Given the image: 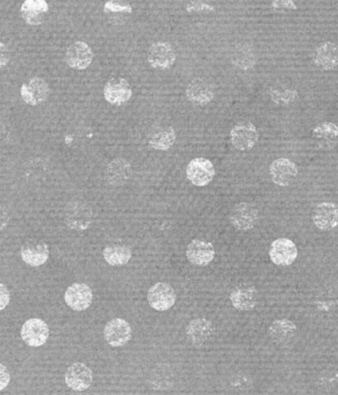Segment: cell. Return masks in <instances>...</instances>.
Wrapping results in <instances>:
<instances>
[{
  "label": "cell",
  "mask_w": 338,
  "mask_h": 395,
  "mask_svg": "<svg viewBox=\"0 0 338 395\" xmlns=\"http://www.w3.org/2000/svg\"><path fill=\"white\" fill-rule=\"evenodd\" d=\"M49 254H50V251H49L48 244L40 241V239H28L22 246V259L29 265H42L48 261Z\"/></svg>",
  "instance_id": "5bb4252c"
},
{
  "label": "cell",
  "mask_w": 338,
  "mask_h": 395,
  "mask_svg": "<svg viewBox=\"0 0 338 395\" xmlns=\"http://www.w3.org/2000/svg\"><path fill=\"white\" fill-rule=\"evenodd\" d=\"M187 100L196 105H206L214 98V90L211 83L197 78L189 84L186 90Z\"/></svg>",
  "instance_id": "ac0fdd59"
},
{
  "label": "cell",
  "mask_w": 338,
  "mask_h": 395,
  "mask_svg": "<svg viewBox=\"0 0 338 395\" xmlns=\"http://www.w3.org/2000/svg\"><path fill=\"white\" fill-rule=\"evenodd\" d=\"M297 96V91L287 90L284 93H280L278 91H271V98H272L274 103H278V105H289V103L293 102Z\"/></svg>",
  "instance_id": "4dcf8cb0"
},
{
  "label": "cell",
  "mask_w": 338,
  "mask_h": 395,
  "mask_svg": "<svg viewBox=\"0 0 338 395\" xmlns=\"http://www.w3.org/2000/svg\"><path fill=\"white\" fill-rule=\"evenodd\" d=\"M11 301V293L4 284L0 283V311L6 308Z\"/></svg>",
  "instance_id": "e575fe53"
},
{
  "label": "cell",
  "mask_w": 338,
  "mask_h": 395,
  "mask_svg": "<svg viewBox=\"0 0 338 395\" xmlns=\"http://www.w3.org/2000/svg\"><path fill=\"white\" fill-rule=\"evenodd\" d=\"M9 221H11V214H9L8 210L0 205V231L6 228Z\"/></svg>",
  "instance_id": "8d00e7d4"
},
{
  "label": "cell",
  "mask_w": 338,
  "mask_h": 395,
  "mask_svg": "<svg viewBox=\"0 0 338 395\" xmlns=\"http://www.w3.org/2000/svg\"><path fill=\"white\" fill-rule=\"evenodd\" d=\"M216 175L214 165L206 158H196L187 167V177L192 184L197 187L209 185Z\"/></svg>",
  "instance_id": "7a4b0ae2"
},
{
  "label": "cell",
  "mask_w": 338,
  "mask_h": 395,
  "mask_svg": "<svg viewBox=\"0 0 338 395\" xmlns=\"http://www.w3.org/2000/svg\"><path fill=\"white\" fill-rule=\"evenodd\" d=\"M313 62L318 68L322 69V70H334L338 62L337 44L332 43V42L320 44L313 54Z\"/></svg>",
  "instance_id": "7402d4cb"
},
{
  "label": "cell",
  "mask_w": 338,
  "mask_h": 395,
  "mask_svg": "<svg viewBox=\"0 0 338 395\" xmlns=\"http://www.w3.org/2000/svg\"><path fill=\"white\" fill-rule=\"evenodd\" d=\"M65 59L71 68L85 70L93 62V50L85 42H75L66 49Z\"/></svg>",
  "instance_id": "7c38bea8"
},
{
  "label": "cell",
  "mask_w": 338,
  "mask_h": 395,
  "mask_svg": "<svg viewBox=\"0 0 338 395\" xmlns=\"http://www.w3.org/2000/svg\"><path fill=\"white\" fill-rule=\"evenodd\" d=\"M176 61V53L169 43L159 42L153 44L148 52V62L154 69L166 70L171 68Z\"/></svg>",
  "instance_id": "8fae6325"
},
{
  "label": "cell",
  "mask_w": 338,
  "mask_h": 395,
  "mask_svg": "<svg viewBox=\"0 0 338 395\" xmlns=\"http://www.w3.org/2000/svg\"><path fill=\"white\" fill-rule=\"evenodd\" d=\"M186 8L187 11L190 12V13H194V12H197V13H202V12L214 11V7L209 6V4H204V2L201 1L190 2V4H187Z\"/></svg>",
  "instance_id": "d6a6232c"
},
{
  "label": "cell",
  "mask_w": 338,
  "mask_h": 395,
  "mask_svg": "<svg viewBox=\"0 0 338 395\" xmlns=\"http://www.w3.org/2000/svg\"><path fill=\"white\" fill-rule=\"evenodd\" d=\"M48 11L45 0H26L21 6V16L30 25H41Z\"/></svg>",
  "instance_id": "603a6c76"
},
{
  "label": "cell",
  "mask_w": 338,
  "mask_h": 395,
  "mask_svg": "<svg viewBox=\"0 0 338 395\" xmlns=\"http://www.w3.org/2000/svg\"><path fill=\"white\" fill-rule=\"evenodd\" d=\"M269 256L277 265L288 266L297 259L298 248L291 239H278L271 244Z\"/></svg>",
  "instance_id": "ba28073f"
},
{
  "label": "cell",
  "mask_w": 338,
  "mask_h": 395,
  "mask_svg": "<svg viewBox=\"0 0 338 395\" xmlns=\"http://www.w3.org/2000/svg\"><path fill=\"white\" fill-rule=\"evenodd\" d=\"M65 301L73 310H86L93 302V291L86 284L74 283L66 289Z\"/></svg>",
  "instance_id": "4fadbf2b"
},
{
  "label": "cell",
  "mask_w": 338,
  "mask_h": 395,
  "mask_svg": "<svg viewBox=\"0 0 338 395\" xmlns=\"http://www.w3.org/2000/svg\"><path fill=\"white\" fill-rule=\"evenodd\" d=\"M313 137L317 138L318 140H322L325 145L330 147V143L333 145L337 142L338 137V128L334 123L323 122L318 125L317 127L313 130ZM332 148V147H330Z\"/></svg>",
  "instance_id": "f1b7e54d"
},
{
  "label": "cell",
  "mask_w": 338,
  "mask_h": 395,
  "mask_svg": "<svg viewBox=\"0 0 338 395\" xmlns=\"http://www.w3.org/2000/svg\"><path fill=\"white\" fill-rule=\"evenodd\" d=\"M214 256H216V251H214V246L202 239H194L187 246V258L194 265H209L214 261Z\"/></svg>",
  "instance_id": "e0dca14e"
},
{
  "label": "cell",
  "mask_w": 338,
  "mask_h": 395,
  "mask_svg": "<svg viewBox=\"0 0 338 395\" xmlns=\"http://www.w3.org/2000/svg\"><path fill=\"white\" fill-rule=\"evenodd\" d=\"M147 299L153 309L167 311L175 305L176 292L170 284L159 282L149 289Z\"/></svg>",
  "instance_id": "3957f363"
},
{
  "label": "cell",
  "mask_w": 338,
  "mask_h": 395,
  "mask_svg": "<svg viewBox=\"0 0 338 395\" xmlns=\"http://www.w3.org/2000/svg\"><path fill=\"white\" fill-rule=\"evenodd\" d=\"M65 382L71 389L75 391H85L90 389L93 382V372L88 365L75 362L66 370Z\"/></svg>",
  "instance_id": "30bf717a"
},
{
  "label": "cell",
  "mask_w": 338,
  "mask_h": 395,
  "mask_svg": "<svg viewBox=\"0 0 338 395\" xmlns=\"http://www.w3.org/2000/svg\"><path fill=\"white\" fill-rule=\"evenodd\" d=\"M65 222L69 228L85 231L93 223V210L81 200H74L66 205Z\"/></svg>",
  "instance_id": "6da1fadb"
},
{
  "label": "cell",
  "mask_w": 338,
  "mask_h": 395,
  "mask_svg": "<svg viewBox=\"0 0 338 395\" xmlns=\"http://www.w3.org/2000/svg\"><path fill=\"white\" fill-rule=\"evenodd\" d=\"M11 60V55H9L8 49L6 44L0 42V69L4 68Z\"/></svg>",
  "instance_id": "d590c367"
},
{
  "label": "cell",
  "mask_w": 338,
  "mask_h": 395,
  "mask_svg": "<svg viewBox=\"0 0 338 395\" xmlns=\"http://www.w3.org/2000/svg\"><path fill=\"white\" fill-rule=\"evenodd\" d=\"M176 142V132L171 127H158L149 138V145L153 149L166 151Z\"/></svg>",
  "instance_id": "484cf974"
},
{
  "label": "cell",
  "mask_w": 338,
  "mask_h": 395,
  "mask_svg": "<svg viewBox=\"0 0 338 395\" xmlns=\"http://www.w3.org/2000/svg\"><path fill=\"white\" fill-rule=\"evenodd\" d=\"M103 258L110 265H124L132 259V251L127 246L112 244V246H106L103 251Z\"/></svg>",
  "instance_id": "4316f807"
},
{
  "label": "cell",
  "mask_w": 338,
  "mask_h": 395,
  "mask_svg": "<svg viewBox=\"0 0 338 395\" xmlns=\"http://www.w3.org/2000/svg\"><path fill=\"white\" fill-rule=\"evenodd\" d=\"M231 223L238 231H247L256 226L259 219L258 210L249 203H239L231 210Z\"/></svg>",
  "instance_id": "277c9868"
},
{
  "label": "cell",
  "mask_w": 338,
  "mask_h": 395,
  "mask_svg": "<svg viewBox=\"0 0 338 395\" xmlns=\"http://www.w3.org/2000/svg\"><path fill=\"white\" fill-rule=\"evenodd\" d=\"M103 96L106 102L115 105H122L132 98V88L125 79L112 78L105 84Z\"/></svg>",
  "instance_id": "9c48e42d"
},
{
  "label": "cell",
  "mask_w": 338,
  "mask_h": 395,
  "mask_svg": "<svg viewBox=\"0 0 338 395\" xmlns=\"http://www.w3.org/2000/svg\"><path fill=\"white\" fill-rule=\"evenodd\" d=\"M296 333H297V326L288 319L274 321L269 327V335H270L271 339L280 345H286L292 342Z\"/></svg>",
  "instance_id": "d4e9b609"
},
{
  "label": "cell",
  "mask_w": 338,
  "mask_h": 395,
  "mask_svg": "<svg viewBox=\"0 0 338 395\" xmlns=\"http://www.w3.org/2000/svg\"><path fill=\"white\" fill-rule=\"evenodd\" d=\"M103 335L106 342L112 347H122L132 340V329L127 321L115 318L105 325Z\"/></svg>",
  "instance_id": "5b68a950"
},
{
  "label": "cell",
  "mask_w": 338,
  "mask_h": 395,
  "mask_svg": "<svg viewBox=\"0 0 338 395\" xmlns=\"http://www.w3.org/2000/svg\"><path fill=\"white\" fill-rule=\"evenodd\" d=\"M152 387L156 390H166L174 384V374L168 365H159L152 372Z\"/></svg>",
  "instance_id": "83f0119b"
},
{
  "label": "cell",
  "mask_w": 338,
  "mask_h": 395,
  "mask_svg": "<svg viewBox=\"0 0 338 395\" xmlns=\"http://www.w3.org/2000/svg\"><path fill=\"white\" fill-rule=\"evenodd\" d=\"M231 139L236 149L247 151L255 147L259 139V133L252 123H238L231 130Z\"/></svg>",
  "instance_id": "52a82bcc"
},
{
  "label": "cell",
  "mask_w": 338,
  "mask_h": 395,
  "mask_svg": "<svg viewBox=\"0 0 338 395\" xmlns=\"http://www.w3.org/2000/svg\"><path fill=\"white\" fill-rule=\"evenodd\" d=\"M186 334L187 339L196 347L206 344L214 334V324L204 318H197L191 321L187 326Z\"/></svg>",
  "instance_id": "d6986e66"
},
{
  "label": "cell",
  "mask_w": 338,
  "mask_h": 395,
  "mask_svg": "<svg viewBox=\"0 0 338 395\" xmlns=\"http://www.w3.org/2000/svg\"><path fill=\"white\" fill-rule=\"evenodd\" d=\"M273 8L275 9H297V6L291 0H284V1H273Z\"/></svg>",
  "instance_id": "74e56055"
},
{
  "label": "cell",
  "mask_w": 338,
  "mask_h": 395,
  "mask_svg": "<svg viewBox=\"0 0 338 395\" xmlns=\"http://www.w3.org/2000/svg\"><path fill=\"white\" fill-rule=\"evenodd\" d=\"M105 12L106 14H132V7L120 1H107L105 6Z\"/></svg>",
  "instance_id": "1f68e13d"
},
{
  "label": "cell",
  "mask_w": 338,
  "mask_h": 395,
  "mask_svg": "<svg viewBox=\"0 0 338 395\" xmlns=\"http://www.w3.org/2000/svg\"><path fill=\"white\" fill-rule=\"evenodd\" d=\"M7 142V134L4 133V130L0 127V147H2V143Z\"/></svg>",
  "instance_id": "f35d334b"
},
{
  "label": "cell",
  "mask_w": 338,
  "mask_h": 395,
  "mask_svg": "<svg viewBox=\"0 0 338 395\" xmlns=\"http://www.w3.org/2000/svg\"><path fill=\"white\" fill-rule=\"evenodd\" d=\"M49 335L48 325L38 318L27 320L21 330L22 340L30 347H41L48 340Z\"/></svg>",
  "instance_id": "8992f818"
},
{
  "label": "cell",
  "mask_w": 338,
  "mask_h": 395,
  "mask_svg": "<svg viewBox=\"0 0 338 395\" xmlns=\"http://www.w3.org/2000/svg\"><path fill=\"white\" fill-rule=\"evenodd\" d=\"M233 57L234 65L239 67V68H243L244 70L252 68L254 64H255V55H254L252 49L248 46L239 47V48L236 49Z\"/></svg>",
  "instance_id": "f546056e"
},
{
  "label": "cell",
  "mask_w": 338,
  "mask_h": 395,
  "mask_svg": "<svg viewBox=\"0 0 338 395\" xmlns=\"http://www.w3.org/2000/svg\"><path fill=\"white\" fill-rule=\"evenodd\" d=\"M49 86L41 78H32L21 86V96L30 105H38L48 98Z\"/></svg>",
  "instance_id": "2e32d148"
},
{
  "label": "cell",
  "mask_w": 338,
  "mask_h": 395,
  "mask_svg": "<svg viewBox=\"0 0 338 395\" xmlns=\"http://www.w3.org/2000/svg\"><path fill=\"white\" fill-rule=\"evenodd\" d=\"M11 379V374L6 365L0 364V391L8 387Z\"/></svg>",
  "instance_id": "836d02e7"
},
{
  "label": "cell",
  "mask_w": 338,
  "mask_h": 395,
  "mask_svg": "<svg viewBox=\"0 0 338 395\" xmlns=\"http://www.w3.org/2000/svg\"><path fill=\"white\" fill-rule=\"evenodd\" d=\"M233 307L239 311H251L258 302L257 289L251 285H240L231 294Z\"/></svg>",
  "instance_id": "44dd1931"
},
{
  "label": "cell",
  "mask_w": 338,
  "mask_h": 395,
  "mask_svg": "<svg viewBox=\"0 0 338 395\" xmlns=\"http://www.w3.org/2000/svg\"><path fill=\"white\" fill-rule=\"evenodd\" d=\"M132 174L130 163L122 158L112 160L106 168L105 176L110 184L113 186H120L129 180Z\"/></svg>",
  "instance_id": "cb8c5ba5"
},
{
  "label": "cell",
  "mask_w": 338,
  "mask_h": 395,
  "mask_svg": "<svg viewBox=\"0 0 338 395\" xmlns=\"http://www.w3.org/2000/svg\"><path fill=\"white\" fill-rule=\"evenodd\" d=\"M338 211L337 205L325 202L318 204L313 211V223L322 231H332L337 226Z\"/></svg>",
  "instance_id": "ffe728a7"
},
{
  "label": "cell",
  "mask_w": 338,
  "mask_h": 395,
  "mask_svg": "<svg viewBox=\"0 0 338 395\" xmlns=\"http://www.w3.org/2000/svg\"><path fill=\"white\" fill-rule=\"evenodd\" d=\"M270 175L275 184L282 187L289 186L297 178L298 168L288 158H280L271 164Z\"/></svg>",
  "instance_id": "9a60e30c"
}]
</instances>
